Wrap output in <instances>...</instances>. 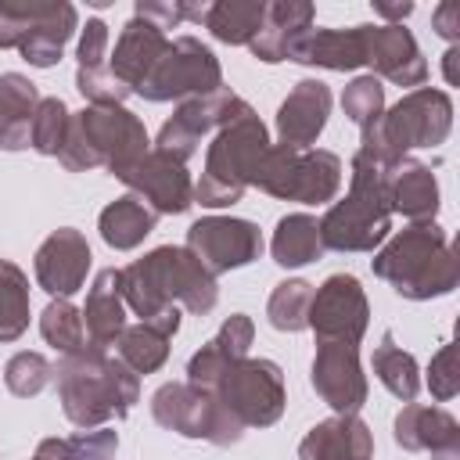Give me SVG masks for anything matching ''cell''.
Here are the masks:
<instances>
[{
  "label": "cell",
  "instance_id": "obj_3",
  "mask_svg": "<svg viewBox=\"0 0 460 460\" xmlns=\"http://www.w3.org/2000/svg\"><path fill=\"white\" fill-rule=\"evenodd\" d=\"M370 270L399 298H410V302L442 298L460 280V266H456L449 234L435 219L431 223H410L399 234H392L374 252Z\"/></svg>",
  "mask_w": 460,
  "mask_h": 460
},
{
  "label": "cell",
  "instance_id": "obj_23",
  "mask_svg": "<svg viewBox=\"0 0 460 460\" xmlns=\"http://www.w3.org/2000/svg\"><path fill=\"white\" fill-rule=\"evenodd\" d=\"M284 61L316 65L327 72L363 68V32H359V25H352V29H316L313 25L288 47Z\"/></svg>",
  "mask_w": 460,
  "mask_h": 460
},
{
  "label": "cell",
  "instance_id": "obj_19",
  "mask_svg": "<svg viewBox=\"0 0 460 460\" xmlns=\"http://www.w3.org/2000/svg\"><path fill=\"white\" fill-rule=\"evenodd\" d=\"M392 438L406 453H431V460H460V424L442 406L406 402L392 420Z\"/></svg>",
  "mask_w": 460,
  "mask_h": 460
},
{
  "label": "cell",
  "instance_id": "obj_45",
  "mask_svg": "<svg viewBox=\"0 0 460 460\" xmlns=\"http://www.w3.org/2000/svg\"><path fill=\"white\" fill-rule=\"evenodd\" d=\"M212 341L219 345V352H223L230 363L248 359V349H252V341H255V323H252V316H248V313H230V316L219 323V331H216Z\"/></svg>",
  "mask_w": 460,
  "mask_h": 460
},
{
  "label": "cell",
  "instance_id": "obj_9",
  "mask_svg": "<svg viewBox=\"0 0 460 460\" xmlns=\"http://www.w3.org/2000/svg\"><path fill=\"white\" fill-rule=\"evenodd\" d=\"M223 90V68L219 58L198 40V36H176L169 40L165 54L155 61V68L144 75V83L133 90L144 101H187Z\"/></svg>",
  "mask_w": 460,
  "mask_h": 460
},
{
  "label": "cell",
  "instance_id": "obj_13",
  "mask_svg": "<svg viewBox=\"0 0 460 460\" xmlns=\"http://www.w3.org/2000/svg\"><path fill=\"white\" fill-rule=\"evenodd\" d=\"M367 323H370V302L352 273H331L320 288H313L309 331L316 334V341L359 345Z\"/></svg>",
  "mask_w": 460,
  "mask_h": 460
},
{
  "label": "cell",
  "instance_id": "obj_33",
  "mask_svg": "<svg viewBox=\"0 0 460 460\" xmlns=\"http://www.w3.org/2000/svg\"><path fill=\"white\" fill-rule=\"evenodd\" d=\"M169 334H162L155 323H126V331L119 334V341H115V356L140 377V374H155V370H162L165 367V359H169Z\"/></svg>",
  "mask_w": 460,
  "mask_h": 460
},
{
  "label": "cell",
  "instance_id": "obj_40",
  "mask_svg": "<svg viewBox=\"0 0 460 460\" xmlns=\"http://www.w3.org/2000/svg\"><path fill=\"white\" fill-rule=\"evenodd\" d=\"M341 111L349 122H356L359 129L374 126L385 115V86L377 75H356L345 90H341Z\"/></svg>",
  "mask_w": 460,
  "mask_h": 460
},
{
  "label": "cell",
  "instance_id": "obj_16",
  "mask_svg": "<svg viewBox=\"0 0 460 460\" xmlns=\"http://www.w3.org/2000/svg\"><path fill=\"white\" fill-rule=\"evenodd\" d=\"M309 381L334 413H359L370 392L359 363V345H345V341H316Z\"/></svg>",
  "mask_w": 460,
  "mask_h": 460
},
{
  "label": "cell",
  "instance_id": "obj_29",
  "mask_svg": "<svg viewBox=\"0 0 460 460\" xmlns=\"http://www.w3.org/2000/svg\"><path fill=\"white\" fill-rule=\"evenodd\" d=\"M155 223H158V216L137 194H122V198L108 201L97 216L101 241L115 252H133L137 244H144V237L155 230Z\"/></svg>",
  "mask_w": 460,
  "mask_h": 460
},
{
  "label": "cell",
  "instance_id": "obj_2",
  "mask_svg": "<svg viewBox=\"0 0 460 460\" xmlns=\"http://www.w3.org/2000/svg\"><path fill=\"white\" fill-rule=\"evenodd\" d=\"M54 381L65 417L83 431L104 428L111 417H129L133 402L140 399V377L119 356L93 345L61 356L54 367Z\"/></svg>",
  "mask_w": 460,
  "mask_h": 460
},
{
  "label": "cell",
  "instance_id": "obj_1",
  "mask_svg": "<svg viewBox=\"0 0 460 460\" xmlns=\"http://www.w3.org/2000/svg\"><path fill=\"white\" fill-rule=\"evenodd\" d=\"M119 291H122L126 309H133L140 320H151L169 305L205 316L219 302L216 277L180 244H158L147 255L122 266Z\"/></svg>",
  "mask_w": 460,
  "mask_h": 460
},
{
  "label": "cell",
  "instance_id": "obj_11",
  "mask_svg": "<svg viewBox=\"0 0 460 460\" xmlns=\"http://www.w3.org/2000/svg\"><path fill=\"white\" fill-rule=\"evenodd\" d=\"M219 406L248 431V428H270L280 420L288 406L284 370L273 359H237L226 377L216 388Z\"/></svg>",
  "mask_w": 460,
  "mask_h": 460
},
{
  "label": "cell",
  "instance_id": "obj_27",
  "mask_svg": "<svg viewBox=\"0 0 460 460\" xmlns=\"http://www.w3.org/2000/svg\"><path fill=\"white\" fill-rule=\"evenodd\" d=\"M79 29V14L68 0H50L43 18L29 29V36L22 40L18 54L32 65V68H54L65 54V43L75 36Z\"/></svg>",
  "mask_w": 460,
  "mask_h": 460
},
{
  "label": "cell",
  "instance_id": "obj_41",
  "mask_svg": "<svg viewBox=\"0 0 460 460\" xmlns=\"http://www.w3.org/2000/svg\"><path fill=\"white\" fill-rule=\"evenodd\" d=\"M50 0H0V50L22 47L29 29L43 18Z\"/></svg>",
  "mask_w": 460,
  "mask_h": 460
},
{
  "label": "cell",
  "instance_id": "obj_39",
  "mask_svg": "<svg viewBox=\"0 0 460 460\" xmlns=\"http://www.w3.org/2000/svg\"><path fill=\"white\" fill-rule=\"evenodd\" d=\"M54 381V363L43 356V352H14L11 359H7V367H4V385H7V392L11 395H18V399H32V395H40L47 385Z\"/></svg>",
  "mask_w": 460,
  "mask_h": 460
},
{
  "label": "cell",
  "instance_id": "obj_28",
  "mask_svg": "<svg viewBox=\"0 0 460 460\" xmlns=\"http://www.w3.org/2000/svg\"><path fill=\"white\" fill-rule=\"evenodd\" d=\"M40 104V90L22 72L0 75V151H25L29 126Z\"/></svg>",
  "mask_w": 460,
  "mask_h": 460
},
{
  "label": "cell",
  "instance_id": "obj_42",
  "mask_svg": "<svg viewBox=\"0 0 460 460\" xmlns=\"http://www.w3.org/2000/svg\"><path fill=\"white\" fill-rule=\"evenodd\" d=\"M230 367H234V363H230V359L219 352V345L208 338V341L187 359V385H194V388L216 395V388H219V381L226 377Z\"/></svg>",
  "mask_w": 460,
  "mask_h": 460
},
{
  "label": "cell",
  "instance_id": "obj_46",
  "mask_svg": "<svg viewBox=\"0 0 460 460\" xmlns=\"http://www.w3.org/2000/svg\"><path fill=\"white\" fill-rule=\"evenodd\" d=\"M108 25L101 18H86V25L79 29V47H75V61L79 68H104V58H108Z\"/></svg>",
  "mask_w": 460,
  "mask_h": 460
},
{
  "label": "cell",
  "instance_id": "obj_47",
  "mask_svg": "<svg viewBox=\"0 0 460 460\" xmlns=\"http://www.w3.org/2000/svg\"><path fill=\"white\" fill-rule=\"evenodd\" d=\"M133 14L165 32V29L183 25V0H137Z\"/></svg>",
  "mask_w": 460,
  "mask_h": 460
},
{
  "label": "cell",
  "instance_id": "obj_6",
  "mask_svg": "<svg viewBox=\"0 0 460 460\" xmlns=\"http://www.w3.org/2000/svg\"><path fill=\"white\" fill-rule=\"evenodd\" d=\"M266 151H270V129L255 115V108L244 104L226 126L216 129L205 151L201 180L194 183V201L205 208H230L234 201H241Z\"/></svg>",
  "mask_w": 460,
  "mask_h": 460
},
{
  "label": "cell",
  "instance_id": "obj_5",
  "mask_svg": "<svg viewBox=\"0 0 460 460\" xmlns=\"http://www.w3.org/2000/svg\"><path fill=\"white\" fill-rule=\"evenodd\" d=\"M395 165L370 162L367 155H352L349 194L334 201L320 219V241L331 252H377L392 234V201L388 176Z\"/></svg>",
  "mask_w": 460,
  "mask_h": 460
},
{
  "label": "cell",
  "instance_id": "obj_50",
  "mask_svg": "<svg viewBox=\"0 0 460 460\" xmlns=\"http://www.w3.org/2000/svg\"><path fill=\"white\" fill-rule=\"evenodd\" d=\"M456 61H460V47H449V50L442 54V72H446V83H449V86L460 83V68H456Z\"/></svg>",
  "mask_w": 460,
  "mask_h": 460
},
{
  "label": "cell",
  "instance_id": "obj_24",
  "mask_svg": "<svg viewBox=\"0 0 460 460\" xmlns=\"http://www.w3.org/2000/svg\"><path fill=\"white\" fill-rule=\"evenodd\" d=\"M313 18H316V7L305 4V0H273V4H266L262 29L248 43L252 58L262 61V65H280L288 58V47L305 29H313Z\"/></svg>",
  "mask_w": 460,
  "mask_h": 460
},
{
  "label": "cell",
  "instance_id": "obj_12",
  "mask_svg": "<svg viewBox=\"0 0 460 460\" xmlns=\"http://www.w3.org/2000/svg\"><path fill=\"white\" fill-rule=\"evenodd\" d=\"M212 277L241 270L262 255V230L252 219L237 216H201L187 226L183 244Z\"/></svg>",
  "mask_w": 460,
  "mask_h": 460
},
{
  "label": "cell",
  "instance_id": "obj_18",
  "mask_svg": "<svg viewBox=\"0 0 460 460\" xmlns=\"http://www.w3.org/2000/svg\"><path fill=\"white\" fill-rule=\"evenodd\" d=\"M90 241L83 230L75 226H58L40 248H36V259H32V270H36V284L50 295V298H72L83 284H86V273H90Z\"/></svg>",
  "mask_w": 460,
  "mask_h": 460
},
{
  "label": "cell",
  "instance_id": "obj_44",
  "mask_svg": "<svg viewBox=\"0 0 460 460\" xmlns=\"http://www.w3.org/2000/svg\"><path fill=\"white\" fill-rule=\"evenodd\" d=\"M424 385H428V392H431L438 402H449V399L460 392V370H456V345H453V341H446V345L431 356Z\"/></svg>",
  "mask_w": 460,
  "mask_h": 460
},
{
  "label": "cell",
  "instance_id": "obj_30",
  "mask_svg": "<svg viewBox=\"0 0 460 460\" xmlns=\"http://www.w3.org/2000/svg\"><path fill=\"white\" fill-rule=\"evenodd\" d=\"M270 255L284 270H298V266L316 262L323 255L320 219L309 212H288L284 219H277L273 237H270Z\"/></svg>",
  "mask_w": 460,
  "mask_h": 460
},
{
  "label": "cell",
  "instance_id": "obj_38",
  "mask_svg": "<svg viewBox=\"0 0 460 460\" xmlns=\"http://www.w3.org/2000/svg\"><path fill=\"white\" fill-rule=\"evenodd\" d=\"M68 119H72V111L61 97H40L32 126H29V147L36 155L58 158V151L65 144V133H68Z\"/></svg>",
  "mask_w": 460,
  "mask_h": 460
},
{
  "label": "cell",
  "instance_id": "obj_4",
  "mask_svg": "<svg viewBox=\"0 0 460 460\" xmlns=\"http://www.w3.org/2000/svg\"><path fill=\"white\" fill-rule=\"evenodd\" d=\"M147 151V129L126 104H86L83 111H72L58 162L68 172L108 169L119 180Z\"/></svg>",
  "mask_w": 460,
  "mask_h": 460
},
{
  "label": "cell",
  "instance_id": "obj_8",
  "mask_svg": "<svg viewBox=\"0 0 460 460\" xmlns=\"http://www.w3.org/2000/svg\"><path fill=\"white\" fill-rule=\"evenodd\" d=\"M252 187L266 190L280 201H302V205H327L334 201L341 187V158L323 147H284L270 144L262 155Z\"/></svg>",
  "mask_w": 460,
  "mask_h": 460
},
{
  "label": "cell",
  "instance_id": "obj_15",
  "mask_svg": "<svg viewBox=\"0 0 460 460\" xmlns=\"http://www.w3.org/2000/svg\"><path fill=\"white\" fill-rule=\"evenodd\" d=\"M129 194H137L155 216H180L194 205V180L187 172L183 162H176L172 155L162 151H147L137 165H129L119 176Z\"/></svg>",
  "mask_w": 460,
  "mask_h": 460
},
{
  "label": "cell",
  "instance_id": "obj_22",
  "mask_svg": "<svg viewBox=\"0 0 460 460\" xmlns=\"http://www.w3.org/2000/svg\"><path fill=\"white\" fill-rule=\"evenodd\" d=\"M165 47H169V36H165L162 29H155L151 22H144V18L133 14V18L122 25L119 40H115L108 72L133 93V90L144 83V75L155 68V61L165 54Z\"/></svg>",
  "mask_w": 460,
  "mask_h": 460
},
{
  "label": "cell",
  "instance_id": "obj_49",
  "mask_svg": "<svg viewBox=\"0 0 460 460\" xmlns=\"http://www.w3.org/2000/svg\"><path fill=\"white\" fill-rule=\"evenodd\" d=\"M374 14L385 18L381 25H402L410 14H413V4L402 0V4H385V0H374Z\"/></svg>",
  "mask_w": 460,
  "mask_h": 460
},
{
  "label": "cell",
  "instance_id": "obj_51",
  "mask_svg": "<svg viewBox=\"0 0 460 460\" xmlns=\"http://www.w3.org/2000/svg\"><path fill=\"white\" fill-rule=\"evenodd\" d=\"M32 460H36V456H32Z\"/></svg>",
  "mask_w": 460,
  "mask_h": 460
},
{
  "label": "cell",
  "instance_id": "obj_36",
  "mask_svg": "<svg viewBox=\"0 0 460 460\" xmlns=\"http://www.w3.org/2000/svg\"><path fill=\"white\" fill-rule=\"evenodd\" d=\"M309 305H313V284L302 280V277H291V280H280L270 291L266 316H270V323L277 331L298 334V331L309 327Z\"/></svg>",
  "mask_w": 460,
  "mask_h": 460
},
{
  "label": "cell",
  "instance_id": "obj_17",
  "mask_svg": "<svg viewBox=\"0 0 460 460\" xmlns=\"http://www.w3.org/2000/svg\"><path fill=\"white\" fill-rule=\"evenodd\" d=\"M359 32H363V65L370 68V75L410 90L428 83V61L406 25H359Z\"/></svg>",
  "mask_w": 460,
  "mask_h": 460
},
{
  "label": "cell",
  "instance_id": "obj_25",
  "mask_svg": "<svg viewBox=\"0 0 460 460\" xmlns=\"http://www.w3.org/2000/svg\"><path fill=\"white\" fill-rule=\"evenodd\" d=\"M83 313V331H86V345L93 349H115L119 334L126 331V302L119 291V270L108 266L93 277L90 291H86V305Z\"/></svg>",
  "mask_w": 460,
  "mask_h": 460
},
{
  "label": "cell",
  "instance_id": "obj_37",
  "mask_svg": "<svg viewBox=\"0 0 460 460\" xmlns=\"http://www.w3.org/2000/svg\"><path fill=\"white\" fill-rule=\"evenodd\" d=\"M40 334L50 349L61 356H72L86 349V331H83V313L68 298H50V305L40 313Z\"/></svg>",
  "mask_w": 460,
  "mask_h": 460
},
{
  "label": "cell",
  "instance_id": "obj_7",
  "mask_svg": "<svg viewBox=\"0 0 460 460\" xmlns=\"http://www.w3.org/2000/svg\"><path fill=\"white\" fill-rule=\"evenodd\" d=\"M453 129V101L438 86H417L402 93L374 126L359 129V155L381 165H395L413 147H438Z\"/></svg>",
  "mask_w": 460,
  "mask_h": 460
},
{
  "label": "cell",
  "instance_id": "obj_34",
  "mask_svg": "<svg viewBox=\"0 0 460 460\" xmlns=\"http://www.w3.org/2000/svg\"><path fill=\"white\" fill-rule=\"evenodd\" d=\"M119 453V431L115 428H90L75 431L68 438H43L36 446V460H115Z\"/></svg>",
  "mask_w": 460,
  "mask_h": 460
},
{
  "label": "cell",
  "instance_id": "obj_48",
  "mask_svg": "<svg viewBox=\"0 0 460 460\" xmlns=\"http://www.w3.org/2000/svg\"><path fill=\"white\" fill-rule=\"evenodd\" d=\"M431 29H435L449 47H456V40H460V4L442 0V4L431 11Z\"/></svg>",
  "mask_w": 460,
  "mask_h": 460
},
{
  "label": "cell",
  "instance_id": "obj_14",
  "mask_svg": "<svg viewBox=\"0 0 460 460\" xmlns=\"http://www.w3.org/2000/svg\"><path fill=\"white\" fill-rule=\"evenodd\" d=\"M248 101L237 97L234 90H216V93H205V97H187L176 104V111L162 122L158 137H155V151L162 155H172L176 162L187 165V158H194L198 144L205 133L226 126Z\"/></svg>",
  "mask_w": 460,
  "mask_h": 460
},
{
  "label": "cell",
  "instance_id": "obj_35",
  "mask_svg": "<svg viewBox=\"0 0 460 460\" xmlns=\"http://www.w3.org/2000/svg\"><path fill=\"white\" fill-rule=\"evenodd\" d=\"M29 331V277L18 262L0 259V341H18Z\"/></svg>",
  "mask_w": 460,
  "mask_h": 460
},
{
  "label": "cell",
  "instance_id": "obj_32",
  "mask_svg": "<svg viewBox=\"0 0 460 460\" xmlns=\"http://www.w3.org/2000/svg\"><path fill=\"white\" fill-rule=\"evenodd\" d=\"M370 367H374V377L395 399H402V402H413L417 399V392H420V367H417V359L402 345H395V334L392 331L381 334V345L374 349Z\"/></svg>",
  "mask_w": 460,
  "mask_h": 460
},
{
  "label": "cell",
  "instance_id": "obj_26",
  "mask_svg": "<svg viewBox=\"0 0 460 460\" xmlns=\"http://www.w3.org/2000/svg\"><path fill=\"white\" fill-rule=\"evenodd\" d=\"M388 201L392 216H406L410 223H431L438 216V180L431 165L417 158H399L392 176H388Z\"/></svg>",
  "mask_w": 460,
  "mask_h": 460
},
{
  "label": "cell",
  "instance_id": "obj_31",
  "mask_svg": "<svg viewBox=\"0 0 460 460\" xmlns=\"http://www.w3.org/2000/svg\"><path fill=\"white\" fill-rule=\"evenodd\" d=\"M266 18V0H216L208 4L205 29L230 47H248L255 32L262 29Z\"/></svg>",
  "mask_w": 460,
  "mask_h": 460
},
{
  "label": "cell",
  "instance_id": "obj_20",
  "mask_svg": "<svg viewBox=\"0 0 460 460\" xmlns=\"http://www.w3.org/2000/svg\"><path fill=\"white\" fill-rule=\"evenodd\" d=\"M331 115V86L323 79H298L277 108V144L313 147Z\"/></svg>",
  "mask_w": 460,
  "mask_h": 460
},
{
  "label": "cell",
  "instance_id": "obj_10",
  "mask_svg": "<svg viewBox=\"0 0 460 460\" xmlns=\"http://www.w3.org/2000/svg\"><path fill=\"white\" fill-rule=\"evenodd\" d=\"M151 417L165 431H176L183 438H205L212 446H234L244 435V428L219 406L212 392H201L187 381H165L151 395Z\"/></svg>",
  "mask_w": 460,
  "mask_h": 460
},
{
  "label": "cell",
  "instance_id": "obj_43",
  "mask_svg": "<svg viewBox=\"0 0 460 460\" xmlns=\"http://www.w3.org/2000/svg\"><path fill=\"white\" fill-rule=\"evenodd\" d=\"M75 90L86 97V104H122L129 90L104 68H75Z\"/></svg>",
  "mask_w": 460,
  "mask_h": 460
},
{
  "label": "cell",
  "instance_id": "obj_21",
  "mask_svg": "<svg viewBox=\"0 0 460 460\" xmlns=\"http://www.w3.org/2000/svg\"><path fill=\"white\" fill-rule=\"evenodd\" d=\"M374 431L359 413H334L316 420L298 442V460H370Z\"/></svg>",
  "mask_w": 460,
  "mask_h": 460
}]
</instances>
